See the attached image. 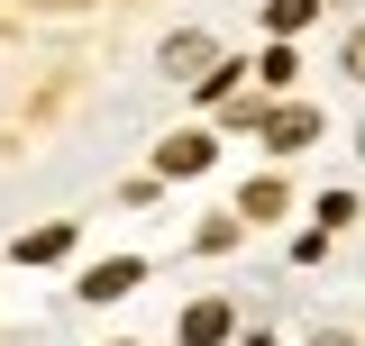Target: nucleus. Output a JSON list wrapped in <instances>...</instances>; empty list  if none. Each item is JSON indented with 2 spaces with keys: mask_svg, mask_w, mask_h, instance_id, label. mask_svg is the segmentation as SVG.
<instances>
[{
  "mask_svg": "<svg viewBox=\"0 0 365 346\" xmlns=\"http://www.w3.org/2000/svg\"><path fill=\"white\" fill-rule=\"evenodd\" d=\"M311 137H319V110H302V100L265 110V146H274V155H292V146H311Z\"/></svg>",
  "mask_w": 365,
  "mask_h": 346,
  "instance_id": "obj_1",
  "label": "nucleus"
},
{
  "mask_svg": "<svg viewBox=\"0 0 365 346\" xmlns=\"http://www.w3.org/2000/svg\"><path fill=\"white\" fill-rule=\"evenodd\" d=\"M210 64H220V55H210V37H201V28H182V37H165V73H182V83H201Z\"/></svg>",
  "mask_w": 365,
  "mask_h": 346,
  "instance_id": "obj_2",
  "label": "nucleus"
},
{
  "mask_svg": "<svg viewBox=\"0 0 365 346\" xmlns=\"http://www.w3.org/2000/svg\"><path fill=\"white\" fill-rule=\"evenodd\" d=\"M83 292H91V301H128V292H137V264H128V256H110V264L83 283Z\"/></svg>",
  "mask_w": 365,
  "mask_h": 346,
  "instance_id": "obj_3",
  "label": "nucleus"
},
{
  "mask_svg": "<svg viewBox=\"0 0 365 346\" xmlns=\"http://www.w3.org/2000/svg\"><path fill=\"white\" fill-rule=\"evenodd\" d=\"M182 337H192V346H220L228 337V310L220 301H192V310H182Z\"/></svg>",
  "mask_w": 365,
  "mask_h": 346,
  "instance_id": "obj_4",
  "label": "nucleus"
},
{
  "mask_svg": "<svg viewBox=\"0 0 365 346\" xmlns=\"http://www.w3.org/2000/svg\"><path fill=\"white\" fill-rule=\"evenodd\" d=\"M210 164V137H165V173H201Z\"/></svg>",
  "mask_w": 365,
  "mask_h": 346,
  "instance_id": "obj_5",
  "label": "nucleus"
},
{
  "mask_svg": "<svg viewBox=\"0 0 365 346\" xmlns=\"http://www.w3.org/2000/svg\"><path fill=\"white\" fill-rule=\"evenodd\" d=\"M311 9H319V0H265V19H274V37H292V28H311Z\"/></svg>",
  "mask_w": 365,
  "mask_h": 346,
  "instance_id": "obj_6",
  "label": "nucleus"
},
{
  "mask_svg": "<svg viewBox=\"0 0 365 346\" xmlns=\"http://www.w3.org/2000/svg\"><path fill=\"white\" fill-rule=\"evenodd\" d=\"M64 246H73L64 228H37V237H19V256H28V264H46V256H64Z\"/></svg>",
  "mask_w": 365,
  "mask_h": 346,
  "instance_id": "obj_7",
  "label": "nucleus"
},
{
  "mask_svg": "<svg viewBox=\"0 0 365 346\" xmlns=\"http://www.w3.org/2000/svg\"><path fill=\"white\" fill-rule=\"evenodd\" d=\"M237 210H247V219H274V210H283V182H247V201H237Z\"/></svg>",
  "mask_w": 365,
  "mask_h": 346,
  "instance_id": "obj_8",
  "label": "nucleus"
},
{
  "mask_svg": "<svg viewBox=\"0 0 365 346\" xmlns=\"http://www.w3.org/2000/svg\"><path fill=\"white\" fill-rule=\"evenodd\" d=\"M347 73H356V83H365V28H356V37H347Z\"/></svg>",
  "mask_w": 365,
  "mask_h": 346,
  "instance_id": "obj_9",
  "label": "nucleus"
},
{
  "mask_svg": "<svg viewBox=\"0 0 365 346\" xmlns=\"http://www.w3.org/2000/svg\"><path fill=\"white\" fill-rule=\"evenodd\" d=\"M311 346H356V337H338V328H319V337H311Z\"/></svg>",
  "mask_w": 365,
  "mask_h": 346,
  "instance_id": "obj_10",
  "label": "nucleus"
}]
</instances>
